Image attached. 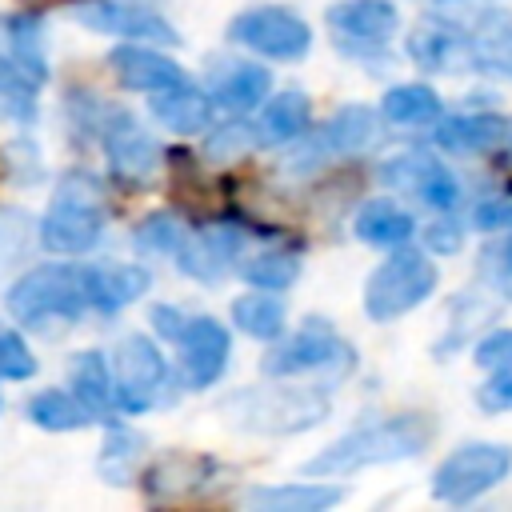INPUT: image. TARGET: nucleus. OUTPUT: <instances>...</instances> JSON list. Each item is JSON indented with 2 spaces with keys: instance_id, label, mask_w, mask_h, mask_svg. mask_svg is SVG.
I'll list each match as a JSON object with an SVG mask.
<instances>
[{
  "instance_id": "2eb2a0df",
  "label": "nucleus",
  "mask_w": 512,
  "mask_h": 512,
  "mask_svg": "<svg viewBox=\"0 0 512 512\" xmlns=\"http://www.w3.org/2000/svg\"><path fill=\"white\" fill-rule=\"evenodd\" d=\"M240 244H244V232L240 224H208V228H196L180 236L172 260L180 264V272H188L192 280H204V284H216L240 256Z\"/></svg>"
},
{
  "instance_id": "9d476101",
  "label": "nucleus",
  "mask_w": 512,
  "mask_h": 512,
  "mask_svg": "<svg viewBox=\"0 0 512 512\" xmlns=\"http://www.w3.org/2000/svg\"><path fill=\"white\" fill-rule=\"evenodd\" d=\"M408 56L416 68L424 72H440V76H460L472 68H484L480 60V44L476 32L448 24V20H424L416 24V32H408Z\"/></svg>"
},
{
  "instance_id": "20e7f679",
  "label": "nucleus",
  "mask_w": 512,
  "mask_h": 512,
  "mask_svg": "<svg viewBox=\"0 0 512 512\" xmlns=\"http://www.w3.org/2000/svg\"><path fill=\"white\" fill-rule=\"evenodd\" d=\"M352 368H356L352 344L332 324H324V316H308L296 336L272 344L260 360L264 376H276V380H284V376H324V388L340 384Z\"/></svg>"
},
{
  "instance_id": "4468645a",
  "label": "nucleus",
  "mask_w": 512,
  "mask_h": 512,
  "mask_svg": "<svg viewBox=\"0 0 512 512\" xmlns=\"http://www.w3.org/2000/svg\"><path fill=\"white\" fill-rule=\"evenodd\" d=\"M104 152H108V168L116 180L124 184H148L160 172V144L128 116V112H108L104 116Z\"/></svg>"
},
{
  "instance_id": "7c9ffc66",
  "label": "nucleus",
  "mask_w": 512,
  "mask_h": 512,
  "mask_svg": "<svg viewBox=\"0 0 512 512\" xmlns=\"http://www.w3.org/2000/svg\"><path fill=\"white\" fill-rule=\"evenodd\" d=\"M380 116L388 124H400V128L432 124V120H440V96L428 84H396V88L384 92Z\"/></svg>"
},
{
  "instance_id": "a18cd8bd",
  "label": "nucleus",
  "mask_w": 512,
  "mask_h": 512,
  "mask_svg": "<svg viewBox=\"0 0 512 512\" xmlns=\"http://www.w3.org/2000/svg\"><path fill=\"white\" fill-rule=\"evenodd\" d=\"M424 240H428L432 256H456L464 248V228L456 220H436V224H428Z\"/></svg>"
},
{
  "instance_id": "7ed1b4c3",
  "label": "nucleus",
  "mask_w": 512,
  "mask_h": 512,
  "mask_svg": "<svg viewBox=\"0 0 512 512\" xmlns=\"http://www.w3.org/2000/svg\"><path fill=\"white\" fill-rule=\"evenodd\" d=\"M4 308L28 328H44V320H76L88 308V268L36 264L4 292Z\"/></svg>"
},
{
  "instance_id": "412c9836",
  "label": "nucleus",
  "mask_w": 512,
  "mask_h": 512,
  "mask_svg": "<svg viewBox=\"0 0 512 512\" xmlns=\"http://www.w3.org/2000/svg\"><path fill=\"white\" fill-rule=\"evenodd\" d=\"M148 288V272L140 264H100L88 268V308H96L100 316H112L120 308H128L132 300H140Z\"/></svg>"
},
{
  "instance_id": "37998d69",
  "label": "nucleus",
  "mask_w": 512,
  "mask_h": 512,
  "mask_svg": "<svg viewBox=\"0 0 512 512\" xmlns=\"http://www.w3.org/2000/svg\"><path fill=\"white\" fill-rule=\"evenodd\" d=\"M476 404H480L488 416L512 412V372H492V376L476 388Z\"/></svg>"
},
{
  "instance_id": "a878e982",
  "label": "nucleus",
  "mask_w": 512,
  "mask_h": 512,
  "mask_svg": "<svg viewBox=\"0 0 512 512\" xmlns=\"http://www.w3.org/2000/svg\"><path fill=\"white\" fill-rule=\"evenodd\" d=\"M308 120H312V104L304 92H296V88L276 92L256 120V140L260 144H288V140L308 132Z\"/></svg>"
},
{
  "instance_id": "58836bf2",
  "label": "nucleus",
  "mask_w": 512,
  "mask_h": 512,
  "mask_svg": "<svg viewBox=\"0 0 512 512\" xmlns=\"http://www.w3.org/2000/svg\"><path fill=\"white\" fill-rule=\"evenodd\" d=\"M0 160H4V172H8L16 184H40V180H44L40 148H36L32 140H12V144H4Z\"/></svg>"
},
{
  "instance_id": "c9c22d12",
  "label": "nucleus",
  "mask_w": 512,
  "mask_h": 512,
  "mask_svg": "<svg viewBox=\"0 0 512 512\" xmlns=\"http://www.w3.org/2000/svg\"><path fill=\"white\" fill-rule=\"evenodd\" d=\"M256 144H260V140H256V124L232 120V124L212 128V136H208V160L228 164V160H240L244 152H252Z\"/></svg>"
},
{
  "instance_id": "b1692460",
  "label": "nucleus",
  "mask_w": 512,
  "mask_h": 512,
  "mask_svg": "<svg viewBox=\"0 0 512 512\" xmlns=\"http://www.w3.org/2000/svg\"><path fill=\"white\" fill-rule=\"evenodd\" d=\"M8 24V44H12V68L24 72L28 80L44 84L48 80V52H44V24L36 8H20L4 16Z\"/></svg>"
},
{
  "instance_id": "3c124183",
  "label": "nucleus",
  "mask_w": 512,
  "mask_h": 512,
  "mask_svg": "<svg viewBox=\"0 0 512 512\" xmlns=\"http://www.w3.org/2000/svg\"><path fill=\"white\" fill-rule=\"evenodd\" d=\"M508 72H512V48H508Z\"/></svg>"
},
{
  "instance_id": "bb28decb",
  "label": "nucleus",
  "mask_w": 512,
  "mask_h": 512,
  "mask_svg": "<svg viewBox=\"0 0 512 512\" xmlns=\"http://www.w3.org/2000/svg\"><path fill=\"white\" fill-rule=\"evenodd\" d=\"M352 232L364 244L396 248V244H408V236L416 232V220H412V212H404L392 200H368V204H360V212L352 220Z\"/></svg>"
},
{
  "instance_id": "9b49d317",
  "label": "nucleus",
  "mask_w": 512,
  "mask_h": 512,
  "mask_svg": "<svg viewBox=\"0 0 512 512\" xmlns=\"http://www.w3.org/2000/svg\"><path fill=\"white\" fill-rule=\"evenodd\" d=\"M324 20L332 28V40H340L348 56H368L384 48L400 28V12L392 0H336Z\"/></svg>"
},
{
  "instance_id": "c85d7f7f",
  "label": "nucleus",
  "mask_w": 512,
  "mask_h": 512,
  "mask_svg": "<svg viewBox=\"0 0 512 512\" xmlns=\"http://www.w3.org/2000/svg\"><path fill=\"white\" fill-rule=\"evenodd\" d=\"M68 384H72V392L88 404L92 416L108 420V412H112L116 400H112V372H108L104 352H96V348L80 352V356L72 360V368H68Z\"/></svg>"
},
{
  "instance_id": "e433bc0d",
  "label": "nucleus",
  "mask_w": 512,
  "mask_h": 512,
  "mask_svg": "<svg viewBox=\"0 0 512 512\" xmlns=\"http://www.w3.org/2000/svg\"><path fill=\"white\" fill-rule=\"evenodd\" d=\"M52 200H60V204H76V208H96V212H104V184H100L92 172L72 168V172H64V176L56 180V196H52Z\"/></svg>"
},
{
  "instance_id": "6ab92c4d",
  "label": "nucleus",
  "mask_w": 512,
  "mask_h": 512,
  "mask_svg": "<svg viewBox=\"0 0 512 512\" xmlns=\"http://www.w3.org/2000/svg\"><path fill=\"white\" fill-rule=\"evenodd\" d=\"M508 124L496 116V112H460V116H444L436 128H432V140L444 148V152H456V156H480V152H492L500 140H504Z\"/></svg>"
},
{
  "instance_id": "423d86ee",
  "label": "nucleus",
  "mask_w": 512,
  "mask_h": 512,
  "mask_svg": "<svg viewBox=\"0 0 512 512\" xmlns=\"http://www.w3.org/2000/svg\"><path fill=\"white\" fill-rule=\"evenodd\" d=\"M508 472H512V448L476 440L440 460V468L432 472V496L444 504H468L488 488H496Z\"/></svg>"
},
{
  "instance_id": "cd10ccee",
  "label": "nucleus",
  "mask_w": 512,
  "mask_h": 512,
  "mask_svg": "<svg viewBox=\"0 0 512 512\" xmlns=\"http://www.w3.org/2000/svg\"><path fill=\"white\" fill-rule=\"evenodd\" d=\"M28 420L44 432H76V428H88L96 416L88 412V404L76 396V392H64V388H44L28 400Z\"/></svg>"
},
{
  "instance_id": "f8f14e48",
  "label": "nucleus",
  "mask_w": 512,
  "mask_h": 512,
  "mask_svg": "<svg viewBox=\"0 0 512 512\" xmlns=\"http://www.w3.org/2000/svg\"><path fill=\"white\" fill-rule=\"evenodd\" d=\"M380 180L392 188V192H412L416 200H424L428 208L436 212H448L460 204V180L428 152H400V156H388L380 164Z\"/></svg>"
},
{
  "instance_id": "49530a36",
  "label": "nucleus",
  "mask_w": 512,
  "mask_h": 512,
  "mask_svg": "<svg viewBox=\"0 0 512 512\" xmlns=\"http://www.w3.org/2000/svg\"><path fill=\"white\" fill-rule=\"evenodd\" d=\"M148 320H152V328L160 332V336H168V340H176V332L184 328V312L180 308H172V304H152V312H148Z\"/></svg>"
},
{
  "instance_id": "2f4dec72",
  "label": "nucleus",
  "mask_w": 512,
  "mask_h": 512,
  "mask_svg": "<svg viewBox=\"0 0 512 512\" xmlns=\"http://www.w3.org/2000/svg\"><path fill=\"white\" fill-rule=\"evenodd\" d=\"M232 324L244 336L280 340V332H284V300L272 296L268 288L264 292H248V296H236L232 300Z\"/></svg>"
},
{
  "instance_id": "39448f33",
  "label": "nucleus",
  "mask_w": 512,
  "mask_h": 512,
  "mask_svg": "<svg viewBox=\"0 0 512 512\" xmlns=\"http://www.w3.org/2000/svg\"><path fill=\"white\" fill-rule=\"evenodd\" d=\"M436 284H440L436 264L424 252L396 244V252L364 284V312L376 324H392L404 312H412L416 304H424Z\"/></svg>"
},
{
  "instance_id": "4be33fe9",
  "label": "nucleus",
  "mask_w": 512,
  "mask_h": 512,
  "mask_svg": "<svg viewBox=\"0 0 512 512\" xmlns=\"http://www.w3.org/2000/svg\"><path fill=\"white\" fill-rule=\"evenodd\" d=\"M344 500L336 484H260L244 492V504L256 512H324Z\"/></svg>"
},
{
  "instance_id": "f704fd0d",
  "label": "nucleus",
  "mask_w": 512,
  "mask_h": 512,
  "mask_svg": "<svg viewBox=\"0 0 512 512\" xmlns=\"http://www.w3.org/2000/svg\"><path fill=\"white\" fill-rule=\"evenodd\" d=\"M180 236H184V224L172 216V212H152V216H144L140 224H136V248H144V252H164V256H172L176 252V244H180Z\"/></svg>"
},
{
  "instance_id": "8fccbe9b",
  "label": "nucleus",
  "mask_w": 512,
  "mask_h": 512,
  "mask_svg": "<svg viewBox=\"0 0 512 512\" xmlns=\"http://www.w3.org/2000/svg\"><path fill=\"white\" fill-rule=\"evenodd\" d=\"M504 136H508V148H512V128H508V132H504Z\"/></svg>"
},
{
  "instance_id": "72a5a7b5",
  "label": "nucleus",
  "mask_w": 512,
  "mask_h": 512,
  "mask_svg": "<svg viewBox=\"0 0 512 512\" xmlns=\"http://www.w3.org/2000/svg\"><path fill=\"white\" fill-rule=\"evenodd\" d=\"M36 80H28L24 72H12V68H0V124H32L36 112H40V100H36Z\"/></svg>"
},
{
  "instance_id": "f257e3e1",
  "label": "nucleus",
  "mask_w": 512,
  "mask_h": 512,
  "mask_svg": "<svg viewBox=\"0 0 512 512\" xmlns=\"http://www.w3.org/2000/svg\"><path fill=\"white\" fill-rule=\"evenodd\" d=\"M436 436V420L424 412H400L364 428L344 432L336 444H328L324 452H316L304 464V476H348L360 468H376V464H392V460H412L420 456Z\"/></svg>"
},
{
  "instance_id": "a19ab883",
  "label": "nucleus",
  "mask_w": 512,
  "mask_h": 512,
  "mask_svg": "<svg viewBox=\"0 0 512 512\" xmlns=\"http://www.w3.org/2000/svg\"><path fill=\"white\" fill-rule=\"evenodd\" d=\"M476 364L488 372H512V328H492L476 340Z\"/></svg>"
},
{
  "instance_id": "393cba45",
  "label": "nucleus",
  "mask_w": 512,
  "mask_h": 512,
  "mask_svg": "<svg viewBox=\"0 0 512 512\" xmlns=\"http://www.w3.org/2000/svg\"><path fill=\"white\" fill-rule=\"evenodd\" d=\"M268 92H272V72L264 64H248V60L228 64L216 76V84H212L216 104L228 108V112H240V116L252 112V108H260Z\"/></svg>"
},
{
  "instance_id": "09e8293b",
  "label": "nucleus",
  "mask_w": 512,
  "mask_h": 512,
  "mask_svg": "<svg viewBox=\"0 0 512 512\" xmlns=\"http://www.w3.org/2000/svg\"><path fill=\"white\" fill-rule=\"evenodd\" d=\"M16 4H20V8H36V12H40V8H48V4H64V0H16Z\"/></svg>"
},
{
  "instance_id": "a211bd4d",
  "label": "nucleus",
  "mask_w": 512,
  "mask_h": 512,
  "mask_svg": "<svg viewBox=\"0 0 512 512\" xmlns=\"http://www.w3.org/2000/svg\"><path fill=\"white\" fill-rule=\"evenodd\" d=\"M116 80L128 88V92H160L168 84H180L184 80V68L156 52L152 44H116L112 56H108Z\"/></svg>"
},
{
  "instance_id": "0eeeda50",
  "label": "nucleus",
  "mask_w": 512,
  "mask_h": 512,
  "mask_svg": "<svg viewBox=\"0 0 512 512\" xmlns=\"http://www.w3.org/2000/svg\"><path fill=\"white\" fill-rule=\"evenodd\" d=\"M112 400L120 412H144L156 404V392L164 388L168 380V364L160 356V348L144 336V332H132L124 336L116 348H112Z\"/></svg>"
},
{
  "instance_id": "c03bdc74",
  "label": "nucleus",
  "mask_w": 512,
  "mask_h": 512,
  "mask_svg": "<svg viewBox=\"0 0 512 512\" xmlns=\"http://www.w3.org/2000/svg\"><path fill=\"white\" fill-rule=\"evenodd\" d=\"M472 224H476L480 232H504V228H512V200H508V196H488V200H480L476 212H472Z\"/></svg>"
},
{
  "instance_id": "f03ea898",
  "label": "nucleus",
  "mask_w": 512,
  "mask_h": 512,
  "mask_svg": "<svg viewBox=\"0 0 512 512\" xmlns=\"http://www.w3.org/2000/svg\"><path fill=\"white\" fill-rule=\"evenodd\" d=\"M328 392L324 388H288V384H260L244 388L220 400V416L256 436H292L324 424L328 416Z\"/></svg>"
},
{
  "instance_id": "4c0bfd02",
  "label": "nucleus",
  "mask_w": 512,
  "mask_h": 512,
  "mask_svg": "<svg viewBox=\"0 0 512 512\" xmlns=\"http://www.w3.org/2000/svg\"><path fill=\"white\" fill-rule=\"evenodd\" d=\"M36 372V356L24 344V336L16 328H8L0 320V380H28Z\"/></svg>"
},
{
  "instance_id": "ea45409f",
  "label": "nucleus",
  "mask_w": 512,
  "mask_h": 512,
  "mask_svg": "<svg viewBox=\"0 0 512 512\" xmlns=\"http://www.w3.org/2000/svg\"><path fill=\"white\" fill-rule=\"evenodd\" d=\"M480 276H484L504 300H512V236H504V240H496V244H488V248L480 252Z\"/></svg>"
},
{
  "instance_id": "79ce46f5",
  "label": "nucleus",
  "mask_w": 512,
  "mask_h": 512,
  "mask_svg": "<svg viewBox=\"0 0 512 512\" xmlns=\"http://www.w3.org/2000/svg\"><path fill=\"white\" fill-rule=\"evenodd\" d=\"M28 232H32V224H28V216L24 212H0V272L28 248Z\"/></svg>"
},
{
  "instance_id": "de8ad7c7",
  "label": "nucleus",
  "mask_w": 512,
  "mask_h": 512,
  "mask_svg": "<svg viewBox=\"0 0 512 512\" xmlns=\"http://www.w3.org/2000/svg\"><path fill=\"white\" fill-rule=\"evenodd\" d=\"M0 68H12V44H8V24L0 16ZM16 72V68H12Z\"/></svg>"
},
{
  "instance_id": "c756f323",
  "label": "nucleus",
  "mask_w": 512,
  "mask_h": 512,
  "mask_svg": "<svg viewBox=\"0 0 512 512\" xmlns=\"http://www.w3.org/2000/svg\"><path fill=\"white\" fill-rule=\"evenodd\" d=\"M140 460H144V436H136L124 424H108L104 448H100V460H96L100 480L104 484H128L136 476Z\"/></svg>"
},
{
  "instance_id": "f3484780",
  "label": "nucleus",
  "mask_w": 512,
  "mask_h": 512,
  "mask_svg": "<svg viewBox=\"0 0 512 512\" xmlns=\"http://www.w3.org/2000/svg\"><path fill=\"white\" fill-rule=\"evenodd\" d=\"M100 232H104V212L60 204V200H52V208L40 220V244L60 256H80V252L96 248Z\"/></svg>"
},
{
  "instance_id": "aec40b11",
  "label": "nucleus",
  "mask_w": 512,
  "mask_h": 512,
  "mask_svg": "<svg viewBox=\"0 0 512 512\" xmlns=\"http://www.w3.org/2000/svg\"><path fill=\"white\" fill-rule=\"evenodd\" d=\"M148 108H152V116L164 128H172L180 136H192V132H208L212 128V100H208V92H200L188 80L152 92V104Z\"/></svg>"
},
{
  "instance_id": "603ef678",
  "label": "nucleus",
  "mask_w": 512,
  "mask_h": 512,
  "mask_svg": "<svg viewBox=\"0 0 512 512\" xmlns=\"http://www.w3.org/2000/svg\"><path fill=\"white\" fill-rule=\"evenodd\" d=\"M0 404H4V400H0Z\"/></svg>"
},
{
  "instance_id": "ddd939ff",
  "label": "nucleus",
  "mask_w": 512,
  "mask_h": 512,
  "mask_svg": "<svg viewBox=\"0 0 512 512\" xmlns=\"http://www.w3.org/2000/svg\"><path fill=\"white\" fill-rule=\"evenodd\" d=\"M72 16L92 28V32H104V36H128V40H140V44H180V32L156 16L152 8L144 4H124V0H84L72 8Z\"/></svg>"
},
{
  "instance_id": "dca6fc26",
  "label": "nucleus",
  "mask_w": 512,
  "mask_h": 512,
  "mask_svg": "<svg viewBox=\"0 0 512 512\" xmlns=\"http://www.w3.org/2000/svg\"><path fill=\"white\" fill-rule=\"evenodd\" d=\"M176 344H180V368L188 388H208L228 368L232 340H228V328L212 316H188L184 328L176 332Z\"/></svg>"
},
{
  "instance_id": "6e6552de",
  "label": "nucleus",
  "mask_w": 512,
  "mask_h": 512,
  "mask_svg": "<svg viewBox=\"0 0 512 512\" xmlns=\"http://www.w3.org/2000/svg\"><path fill=\"white\" fill-rule=\"evenodd\" d=\"M228 40L268 56V60H304L312 48V28L304 24V16L264 4V8H248L240 16L228 20Z\"/></svg>"
},
{
  "instance_id": "1a4fd4ad",
  "label": "nucleus",
  "mask_w": 512,
  "mask_h": 512,
  "mask_svg": "<svg viewBox=\"0 0 512 512\" xmlns=\"http://www.w3.org/2000/svg\"><path fill=\"white\" fill-rule=\"evenodd\" d=\"M380 140V116L364 104H344L316 136H308L304 148H296L288 156V168L292 172H308L316 168L320 160H332V156H352V152H364Z\"/></svg>"
},
{
  "instance_id": "5701e85b",
  "label": "nucleus",
  "mask_w": 512,
  "mask_h": 512,
  "mask_svg": "<svg viewBox=\"0 0 512 512\" xmlns=\"http://www.w3.org/2000/svg\"><path fill=\"white\" fill-rule=\"evenodd\" d=\"M208 476H212V460L192 456V452H168V456H160V460L144 472V492L156 496V500L188 496V492L200 488Z\"/></svg>"
},
{
  "instance_id": "473e14b6",
  "label": "nucleus",
  "mask_w": 512,
  "mask_h": 512,
  "mask_svg": "<svg viewBox=\"0 0 512 512\" xmlns=\"http://www.w3.org/2000/svg\"><path fill=\"white\" fill-rule=\"evenodd\" d=\"M240 276L252 288H268V292H284L296 284L300 276V256L292 248H260L240 264Z\"/></svg>"
}]
</instances>
